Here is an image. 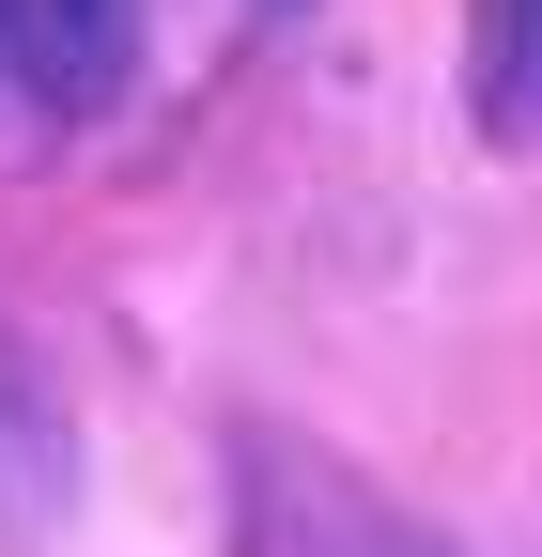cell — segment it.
Returning <instances> with one entry per match:
<instances>
[{"label":"cell","mask_w":542,"mask_h":557,"mask_svg":"<svg viewBox=\"0 0 542 557\" xmlns=\"http://www.w3.org/2000/svg\"><path fill=\"white\" fill-rule=\"evenodd\" d=\"M0 62L32 78V109H109L140 62V0H0Z\"/></svg>","instance_id":"cell-1"},{"label":"cell","mask_w":542,"mask_h":557,"mask_svg":"<svg viewBox=\"0 0 542 557\" xmlns=\"http://www.w3.org/2000/svg\"><path fill=\"white\" fill-rule=\"evenodd\" d=\"M47 511H62V418H47L32 357L0 341V542H16V527H47Z\"/></svg>","instance_id":"cell-2"},{"label":"cell","mask_w":542,"mask_h":557,"mask_svg":"<svg viewBox=\"0 0 542 557\" xmlns=\"http://www.w3.org/2000/svg\"><path fill=\"white\" fill-rule=\"evenodd\" d=\"M481 109L496 124L542 109V0H496V16H481Z\"/></svg>","instance_id":"cell-3"}]
</instances>
